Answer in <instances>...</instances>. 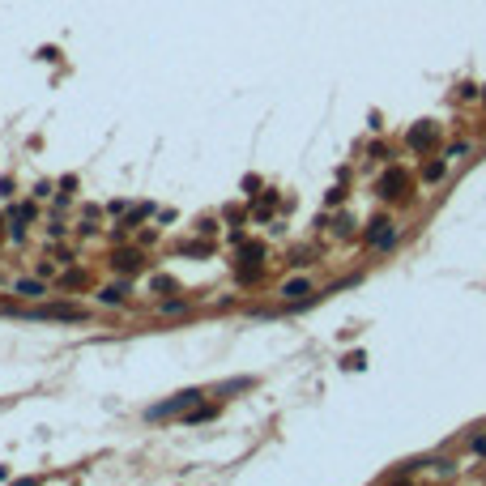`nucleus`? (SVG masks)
<instances>
[{
  "instance_id": "f257e3e1",
  "label": "nucleus",
  "mask_w": 486,
  "mask_h": 486,
  "mask_svg": "<svg viewBox=\"0 0 486 486\" xmlns=\"http://www.w3.org/2000/svg\"><path fill=\"white\" fill-rule=\"evenodd\" d=\"M26 320H64V324H82L90 312H82V307L73 303H51V307H35V312H21Z\"/></svg>"
},
{
  "instance_id": "f03ea898",
  "label": "nucleus",
  "mask_w": 486,
  "mask_h": 486,
  "mask_svg": "<svg viewBox=\"0 0 486 486\" xmlns=\"http://www.w3.org/2000/svg\"><path fill=\"white\" fill-rule=\"evenodd\" d=\"M200 397H205L200 389H184V393H175L171 401H162V405H149V409H145V418H171V414H179V409L196 405Z\"/></svg>"
},
{
  "instance_id": "7ed1b4c3",
  "label": "nucleus",
  "mask_w": 486,
  "mask_h": 486,
  "mask_svg": "<svg viewBox=\"0 0 486 486\" xmlns=\"http://www.w3.org/2000/svg\"><path fill=\"white\" fill-rule=\"evenodd\" d=\"M371 247H380V252H389L393 243H397V226L389 222V218H375L371 226H367V235H363Z\"/></svg>"
},
{
  "instance_id": "20e7f679",
  "label": "nucleus",
  "mask_w": 486,
  "mask_h": 486,
  "mask_svg": "<svg viewBox=\"0 0 486 486\" xmlns=\"http://www.w3.org/2000/svg\"><path fill=\"white\" fill-rule=\"evenodd\" d=\"M405 141H409V149H431L435 141H440V128L422 120V124H414V128H409V137H405Z\"/></svg>"
},
{
  "instance_id": "39448f33",
  "label": "nucleus",
  "mask_w": 486,
  "mask_h": 486,
  "mask_svg": "<svg viewBox=\"0 0 486 486\" xmlns=\"http://www.w3.org/2000/svg\"><path fill=\"white\" fill-rule=\"evenodd\" d=\"M111 269L124 273V277H133V273L141 269V252H133V247H128V252H115V256H111Z\"/></svg>"
},
{
  "instance_id": "423d86ee",
  "label": "nucleus",
  "mask_w": 486,
  "mask_h": 486,
  "mask_svg": "<svg viewBox=\"0 0 486 486\" xmlns=\"http://www.w3.org/2000/svg\"><path fill=\"white\" fill-rule=\"evenodd\" d=\"M401 192H405V175H401V171H384V179H380V196L393 200V196H401Z\"/></svg>"
},
{
  "instance_id": "0eeeda50",
  "label": "nucleus",
  "mask_w": 486,
  "mask_h": 486,
  "mask_svg": "<svg viewBox=\"0 0 486 486\" xmlns=\"http://www.w3.org/2000/svg\"><path fill=\"white\" fill-rule=\"evenodd\" d=\"M307 295H312V281H307V277H290L286 286H281V299H286V303H299Z\"/></svg>"
},
{
  "instance_id": "6e6552de",
  "label": "nucleus",
  "mask_w": 486,
  "mask_h": 486,
  "mask_svg": "<svg viewBox=\"0 0 486 486\" xmlns=\"http://www.w3.org/2000/svg\"><path fill=\"white\" fill-rule=\"evenodd\" d=\"M13 295H21V299H43L47 286H43V281H30V277H26V281H17V286H13Z\"/></svg>"
},
{
  "instance_id": "1a4fd4ad",
  "label": "nucleus",
  "mask_w": 486,
  "mask_h": 486,
  "mask_svg": "<svg viewBox=\"0 0 486 486\" xmlns=\"http://www.w3.org/2000/svg\"><path fill=\"white\" fill-rule=\"evenodd\" d=\"M239 261H243V265H261V261H265V243H243V247H239Z\"/></svg>"
},
{
  "instance_id": "9d476101",
  "label": "nucleus",
  "mask_w": 486,
  "mask_h": 486,
  "mask_svg": "<svg viewBox=\"0 0 486 486\" xmlns=\"http://www.w3.org/2000/svg\"><path fill=\"white\" fill-rule=\"evenodd\" d=\"M124 295H128V281H124V286H107V290H102L98 299L107 303V307H115V303H124Z\"/></svg>"
},
{
  "instance_id": "9b49d317",
  "label": "nucleus",
  "mask_w": 486,
  "mask_h": 486,
  "mask_svg": "<svg viewBox=\"0 0 486 486\" xmlns=\"http://www.w3.org/2000/svg\"><path fill=\"white\" fill-rule=\"evenodd\" d=\"M158 312H162V316H179V312H188V299H167Z\"/></svg>"
},
{
  "instance_id": "f8f14e48",
  "label": "nucleus",
  "mask_w": 486,
  "mask_h": 486,
  "mask_svg": "<svg viewBox=\"0 0 486 486\" xmlns=\"http://www.w3.org/2000/svg\"><path fill=\"white\" fill-rule=\"evenodd\" d=\"M273 205H277V196H273V192H265V200H256V209H252V214H256V218H265V214H273Z\"/></svg>"
},
{
  "instance_id": "ddd939ff",
  "label": "nucleus",
  "mask_w": 486,
  "mask_h": 486,
  "mask_svg": "<svg viewBox=\"0 0 486 486\" xmlns=\"http://www.w3.org/2000/svg\"><path fill=\"white\" fill-rule=\"evenodd\" d=\"M422 179H427V184H435V179H444V162H427V167H422Z\"/></svg>"
},
{
  "instance_id": "4468645a",
  "label": "nucleus",
  "mask_w": 486,
  "mask_h": 486,
  "mask_svg": "<svg viewBox=\"0 0 486 486\" xmlns=\"http://www.w3.org/2000/svg\"><path fill=\"white\" fill-rule=\"evenodd\" d=\"M256 277H261V265H239V281H243V286L256 281Z\"/></svg>"
},
{
  "instance_id": "2eb2a0df",
  "label": "nucleus",
  "mask_w": 486,
  "mask_h": 486,
  "mask_svg": "<svg viewBox=\"0 0 486 486\" xmlns=\"http://www.w3.org/2000/svg\"><path fill=\"white\" fill-rule=\"evenodd\" d=\"M60 286H86V273H77V269H73V273H64V277H60Z\"/></svg>"
},
{
  "instance_id": "dca6fc26",
  "label": "nucleus",
  "mask_w": 486,
  "mask_h": 486,
  "mask_svg": "<svg viewBox=\"0 0 486 486\" xmlns=\"http://www.w3.org/2000/svg\"><path fill=\"white\" fill-rule=\"evenodd\" d=\"M346 367H350V371H358V367H367V354H350V358H346Z\"/></svg>"
},
{
  "instance_id": "f3484780",
  "label": "nucleus",
  "mask_w": 486,
  "mask_h": 486,
  "mask_svg": "<svg viewBox=\"0 0 486 486\" xmlns=\"http://www.w3.org/2000/svg\"><path fill=\"white\" fill-rule=\"evenodd\" d=\"M158 290H175V281L171 277H153V295H158Z\"/></svg>"
},
{
  "instance_id": "a211bd4d",
  "label": "nucleus",
  "mask_w": 486,
  "mask_h": 486,
  "mask_svg": "<svg viewBox=\"0 0 486 486\" xmlns=\"http://www.w3.org/2000/svg\"><path fill=\"white\" fill-rule=\"evenodd\" d=\"M460 153H469V145H465V141H456V145H448V158H460Z\"/></svg>"
}]
</instances>
